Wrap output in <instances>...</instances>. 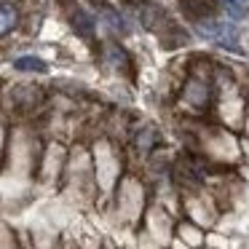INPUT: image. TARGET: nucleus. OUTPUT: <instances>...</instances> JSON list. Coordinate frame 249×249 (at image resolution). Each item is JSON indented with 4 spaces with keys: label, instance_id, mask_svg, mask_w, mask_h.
Segmentation results:
<instances>
[{
    "label": "nucleus",
    "instance_id": "2",
    "mask_svg": "<svg viewBox=\"0 0 249 249\" xmlns=\"http://www.w3.org/2000/svg\"><path fill=\"white\" fill-rule=\"evenodd\" d=\"M70 27L75 30L81 38H94V30H97V22H94V17L86 11V8H78L72 6L70 8Z\"/></svg>",
    "mask_w": 249,
    "mask_h": 249
},
{
    "label": "nucleus",
    "instance_id": "6",
    "mask_svg": "<svg viewBox=\"0 0 249 249\" xmlns=\"http://www.w3.org/2000/svg\"><path fill=\"white\" fill-rule=\"evenodd\" d=\"M14 24H17V11L11 6H0V35H6Z\"/></svg>",
    "mask_w": 249,
    "mask_h": 249
},
{
    "label": "nucleus",
    "instance_id": "3",
    "mask_svg": "<svg viewBox=\"0 0 249 249\" xmlns=\"http://www.w3.org/2000/svg\"><path fill=\"white\" fill-rule=\"evenodd\" d=\"M182 8L193 22L214 19V3H212V0H182Z\"/></svg>",
    "mask_w": 249,
    "mask_h": 249
},
{
    "label": "nucleus",
    "instance_id": "7",
    "mask_svg": "<svg viewBox=\"0 0 249 249\" xmlns=\"http://www.w3.org/2000/svg\"><path fill=\"white\" fill-rule=\"evenodd\" d=\"M222 6L228 8V14H231L233 19H238L247 11V0H222Z\"/></svg>",
    "mask_w": 249,
    "mask_h": 249
},
{
    "label": "nucleus",
    "instance_id": "1",
    "mask_svg": "<svg viewBox=\"0 0 249 249\" xmlns=\"http://www.w3.org/2000/svg\"><path fill=\"white\" fill-rule=\"evenodd\" d=\"M196 30L204 38H212L214 43H220L222 49L238 51V33L233 27V22H217V19H204V22H196Z\"/></svg>",
    "mask_w": 249,
    "mask_h": 249
},
{
    "label": "nucleus",
    "instance_id": "5",
    "mask_svg": "<svg viewBox=\"0 0 249 249\" xmlns=\"http://www.w3.org/2000/svg\"><path fill=\"white\" fill-rule=\"evenodd\" d=\"M102 19L107 22V27L113 30V33H121V35L126 33V24H124V19L118 17V11H113V8H102Z\"/></svg>",
    "mask_w": 249,
    "mask_h": 249
},
{
    "label": "nucleus",
    "instance_id": "4",
    "mask_svg": "<svg viewBox=\"0 0 249 249\" xmlns=\"http://www.w3.org/2000/svg\"><path fill=\"white\" fill-rule=\"evenodd\" d=\"M14 67H17V70H24V72H46L49 70L46 62L38 59V56H19V59L14 62Z\"/></svg>",
    "mask_w": 249,
    "mask_h": 249
}]
</instances>
